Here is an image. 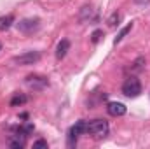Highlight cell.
I'll use <instances>...</instances> for the list:
<instances>
[{
	"label": "cell",
	"instance_id": "1",
	"mask_svg": "<svg viewBox=\"0 0 150 149\" xmlns=\"http://www.w3.org/2000/svg\"><path fill=\"white\" fill-rule=\"evenodd\" d=\"M86 133L96 137V139H101L108 133V123L105 119H93L87 123V128H86Z\"/></svg>",
	"mask_w": 150,
	"mask_h": 149
},
{
	"label": "cell",
	"instance_id": "2",
	"mask_svg": "<svg viewBox=\"0 0 150 149\" xmlns=\"http://www.w3.org/2000/svg\"><path fill=\"white\" fill-rule=\"evenodd\" d=\"M122 93H124L126 97H129V98H136V97L142 93V82H140L134 75L127 77V79L124 81V84H122Z\"/></svg>",
	"mask_w": 150,
	"mask_h": 149
},
{
	"label": "cell",
	"instance_id": "3",
	"mask_svg": "<svg viewBox=\"0 0 150 149\" xmlns=\"http://www.w3.org/2000/svg\"><path fill=\"white\" fill-rule=\"evenodd\" d=\"M38 28H40V19H37V18H26V19H21L18 23V30L25 35H30V34L37 32Z\"/></svg>",
	"mask_w": 150,
	"mask_h": 149
},
{
	"label": "cell",
	"instance_id": "4",
	"mask_svg": "<svg viewBox=\"0 0 150 149\" xmlns=\"http://www.w3.org/2000/svg\"><path fill=\"white\" fill-rule=\"evenodd\" d=\"M38 60H40V53L38 51H26V53H23V54H19V56H14V63L16 65H33V63H37Z\"/></svg>",
	"mask_w": 150,
	"mask_h": 149
},
{
	"label": "cell",
	"instance_id": "5",
	"mask_svg": "<svg viewBox=\"0 0 150 149\" xmlns=\"http://www.w3.org/2000/svg\"><path fill=\"white\" fill-rule=\"evenodd\" d=\"M26 84L32 90H44L49 84V81H47V77H44L40 74H30L26 75Z\"/></svg>",
	"mask_w": 150,
	"mask_h": 149
},
{
	"label": "cell",
	"instance_id": "6",
	"mask_svg": "<svg viewBox=\"0 0 150 149\" xmlns=\"http://www.w3.org/2000/svg\"><path fill=\"white\" fill-rule=\"evenodd\" d=\"M86 128H87V123H86L84 119L77 121L74 126L70 128V133H68V137H70V146H74V140H77V137H79V135L86 133Z\"/></svg>",
	"mask_w": 150,
	"mask_h": 149
},
{
	"label": "cell",
	"instance_id": "7",
	"mask_svg": "<svg viewBox=\"0 0 150 149\" xmlns=\"http://www.w3.org/2000/svg\"><path fill=\"white\" fill-rule=\"evenodd\" d=\"M107 111H108L110 116L119 117V116H124L127 109H126V105H124V104H120V102H110V104L107 105Z\"/></svg>",
	"mask_w": 150,
	"mask_h": 149
},
{
	"label": "cell",
	"instance_id": "8",
	"mask_svg": "<svg viewBox=\"0 0 150 149\" xmlns=\"http://www.w3.org/2000/svg\"><path fill=\"white\" fill-rule=\"evenodd\" d=\"M68 51H70V40H67V39L59 40L58 46H56V58H58V60H63Z\"/></svg>",
	"mask_w": 150,
	"mask_h": 149
},
{
	"label": "cell",
	"instance_id": "9",
	"mask_svg": "<svg viewBox=\"0 0 150 149\" xmlns=\"http://www.w3.org/2000/svg\"><path fill=\"white\" fill-rule=\"evenodd\" d=\"M25 139H26V135L25 133H21V132H18L16 135H12L11 137V140H9V146L14 149H21L25 146Z\"/></svg>",
	"mask_w": 150,
	"mask_h": 149
},
{
	"label": "cell",
	"instance_id": "10",
	"mask_svg": "<svg viewBox=\"0 0 150 149\" xmlns=\"http://www.w3.org/2000/svg\"><path fill=\"white\" fill-rule=\"evenodd\" d=\"M93 16H94V9H93L91 5H84V7L80 9L79 19H80V21H87V19H91Z\"/></svg>",
	"mask_w": 150,
	"mask_h": 149
},
{
	"label": "cell",
	"instance_id": "11",
	"mask_svg": "<svg viewBox=\"0 0 150 149\" xmlns=\"http://www.w3.org/2000/svg\"><path fill=\"white\" fill-rule=\"evenodd\" d=\"M12 23H14V16H12V14L2 16V18H0V32H5V30H9V28L12 27Z\"/></svg>",
	"mask_w": 150,
	"mask_h": 149
},
{
	"label": "cell",
	"instance_id": "12",
	"mask_svg": "<svg viewBox=\"0 0 150 149\" xmlns=\"http://www.w3.org/2000/svg\"><path fill=\"white\" fill-rule=\"evenodd\" d=\"M26 95H23V93H16L12 98H11V107H19V105H23V104H26Z\"/></svg>",
	"mask_w": 150,
	"mask_h": 149
},
{
	"label": "cell",
	"instance_id": "13",
	"mask_svg": "<svg viewBox=\"0 0 150 149\" xmlns=\"http://www.w3.org/2000/svg\"><path fill=\"white\" fill-rule=\"evenodd\" d=\"M131 28H133V23H129V25H126V27H124V28H122V30L119 32V35L115 37V44H117V42H120L122 39L126 37V35H127V34L131 32Z\"/></svg>",
	"mask_w": 150,
	"mask_h": 149
},
{
	"label": "cell",
	"instance_id": "14",
	"mask_svg": "<svg viewBox=\"0 0 150 149\" xmlns=\"http://www.w3.org/2000/svg\"><path fill=\"white\" fill-rule=\"evenodd\" d=\"M119 18H120V16H119V12H113L112 16L108 18V27H110V28H113V27H117V25H119Z\"/></svg>",
	"mask_w": 150,
	"mask_h": 149
},
{
	"label": "cell",
	"instance_id": "15",
	"mask_svg": "<svg viewBox=\"0 0 150 149\" xmlns=\"http://www.w3.org/2000/svg\"><path fill=\"white\" fill-rule=\"evenodd\" d=\"M142 65H145V58H138V60L131 65V69H133V70H140V69H142Z\"/></svg>",
	"mask_w": 150,
	"mask_h": 149
},
{
	"label": "cell",
	"instance_id": "16",
	"mask_svg": "<svg viewBox=\"0 0 150 149\" xmlns=\"http://www.w3.org/2000/svg\"><path fill=\"white\" fill-rule=\"evenodd\" d=\"M33 149H47V142L42 140V139H38V140L33 142Z\"/></svg>",
	"mask_w": 150,
	"mask_h": 149
},
{
	"label": "cell",
	"instance_id": "17",
	"mask_svg": "<svg viewBox=\"0 0 150 149\" xmlns=\"http://www.w3.org/2000/svg\"><path fill=\"white\" fill-rule=\"evenodd\" d=\"M101 35H103V32H101V30H94V32H93V35H91V40L96 44V42H100Z\"/></svg>",
	"mask_w": 150,
	"mask_h": 149
},
{
	"label": "cell",
	"instance_id": "18",
	"mask_svg": "<svg viewBox=\"0 0 150 149\" xmlns=\"http://www.w3.org/2000/svg\"><path fill=\"white\" fill-rule=\"evenodd\" d=\"M134 2H136V4H147L149 0H134Z\"/></svg>",
	"mask_w": 150,
	"mask_h": 149
},
{
	"label": "cell",
	"instance_id": "19",
	"mask_svg": "<svg viewBox=\"0 0 150 149\" xmlns=\"http://www.w3.org/2000/svg\"><path fill=\"white\" fill-rule=\"evenodd\" d=\"M0 51H2V44H0Z\"/></svg>",
	"mask_w": 150,
	"mask_h": 149
}]
</instances>
